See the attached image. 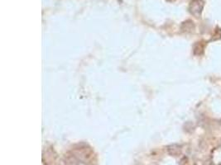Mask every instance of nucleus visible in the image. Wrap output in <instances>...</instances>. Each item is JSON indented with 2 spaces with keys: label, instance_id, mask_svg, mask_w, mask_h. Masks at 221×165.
<instances>
[{
  "label": "nucleus",
  "instance_id": "1",
  "mask_svg": "<svg viewBox=\"0 0 221 165\" xmlns=\"http://www.w3.org/2000/svg\"><path fill=\"white\" fill-rule=\"evenodd\" d=\"M204 7H205L204 0H191L189 5L190 13L196 18H200L201 17Z\"/></svg>",
  "mask_w": 221,
  "mask_h": 165
},
{
  "label": "nucleus",
  "instance_id": "2",
  "mask_svg": "<svg viewBox=\"0 0 221 165\" xmlns=\"http://www.w3.org/2000/svg\"><path fill=\"white\" fill-rule=\"evenodd\" d=\"M219 165H221V163H220V164H219Z\"/></svg>",
  "mask_w": 221,
  "mask_h": 165
}]
</instances>
